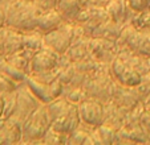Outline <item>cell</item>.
<instances>
[{
	"instance_id": "cell-18",
	"label": "cell",
	"mask_w": 150,
	"mask_h": 145,
	"mask_svg": "<svg viewBox=\"0 0 150 145\" xmlns=\"http://www.w3.org/2000/svg\"><path fill=\"white\" fill-rule=\"evenodd\" d=\"M139 123H141L144 131L146 132V135L150 139V111H146L145 109L141 114V117H139Z\"/></svg>"
},
{
	"instance_id": "cell-21",
	"label": "cell",
	"mask_w": 150,
	"mask_h": 145,
	"mask_svg": "<svg viewBox=\"0 0 150 145\" xmlns=\"http://www.w3.org/2000/svg\"><path fill=\"white\" fill-rule=\"evenodd\" d=\"M142 104H144V108L146 109V111H150V92L144 98V103Z\"/></svg>"
},
{
	"instance_id": "cell-5",
	"label": "cell",
	"mask_w": 150,
	"mask_h": 145,
	"mask_svg": "<svg viewBox=\"0 0 150 145\" xmlns=\"http://www.w3.org/2000/svg\"><path fill=\"white\" fill-rule=\"evenodd\" d=\"M117 42L141 56L150 57V32L137 29L130 22L124 26Z\"/></svg>"
},
{
	"instance_id": "cell-16",
	"label": "cell",
	"mask_w": 150,
	"mask_h": 145,
	"mask_svg": "<svg viewBox=\"0 0 150 145\" xmlns=\"http://www.w3.org/2000/svg\"><path fill=\"white\" fill-rule=\"evenodd\" d=\"M127 6L133 12L139 13L150 8V0H127Z\"/></svg>"
},
{
	"instance_id": "cell-14",
	"label": "cell",
	"mask_w": 150,
	"mask_h": 145,
	"mask_svg": "<svg viewBox=\"0 0 150 145\" xmlns=\"http://www.w3.org/2000/svg\"><path fill=\"white\" fill-rule=\"evenodd\" d=\"M108 16L112 21L117 22V24H126L127 19V11H129V6H127V0H110L106 7H105ZM132 11V9H130Z\"/></svg>"
},
{
	"instance_id": "cell-3",
	"label": "cell",
	"mask_w": 150,
	"mask_h": 145,
	"mask_svg": "<svg viewBox=\"0 0 150 145\" xmlns=\"http://www.w3.org/2000/svg\"><path fill=\"white\" fill-rule=\"evenodd\" d=\"M49 128H51V117L47 109V104L40 103L39 107L23 123V140L21 141H36L40 139L42 140Z\"/></svg>"
},
{
	"instance_id": "cell-19",
	"label": "cell",
	"mask_w": 150,
	"mask_h": 145,
	"mask_svg": "<svg viewBox=\"0 0 150 145\" xmlns=\"http://www.w3.org/2000/svg\"><path fill=\"white\" fill-rule=\"evenodd\" d=\"M31 1H33L35 4H37L40 8H42L45 11V9L56 8V4L59 0H31Z\"/></svg>"
},
{
	"instance_id": "cell-11",
	"label": "cell",
	"mask_w": 150,
	"mask_h": 145,
	"mask_svg": "<svg viewBox=\"0 0 150 145\" xmlns=\"http://www.w3.org/2000/svg\"><path fill=\"white\" fill-rule=\"evenodd\" d=\"M88 6V0H59L56 4V9L60 12V15L65 21L76 22L81 11Z\"/></svg>"
},
{
	"instance_id": "cell-23",
	"label": "cell",
	"mask_w": 150,
	"mask_h": 145,
	"mask_svg": "<svg viewBox=\"0 0 150 145\" xmlns=\"http://www.w3.org/2000/svg\"><path fill=\"white\" fill-rule=\"evenodd\" d=\"M1 58H3V57H1V56H0V61H1Z\"/></svg>"
},
{
	"instance_id": "cell-10",
	"label": "cell",
	"mask_w": 150,
	"mask_h": 145,
	"mask_svg": "<svg viewBox=\"0 0 150 145\" xmlns=\"http://www.w3.org/2000/svg\"><path fill=\"white\" fill-rule=\"evenodd\" d=\"M24 32L4 25L0 28V56L7 57L24 47Z\"/></svg>"
},
{
	"instance_id": "cell-2",
	"label": "cell",
	"mask_w": 150,
	"mask_h": 145,
	"mask_svg": "<svg viewBox=\"0 0 150 145\" xmlns=\"http://www.w3.org/2000/svg\"><path fill=\"white\" fill-rule=\"evenodd\" d=\"M47 109L51 117V128L56 132L69 136L81 124L79 106L64 96L47 103Z\"/></svg>"
},
{
	"instance_id": "cell-9",
	"label": "cell",
	"mask_w": 150,
	"mask_h": 145,
	"mask_svg": "<svg viewBox=\"0 0 150 145\" xmlns=\"http://www.w3.org/2000/svg\"><path fill=\"white\" fill-rule=\"evenodd\" d=\"M77 106H79L80 119L84 125L96 128L105 121V109L100 100L88 98Z\"/></svg>"
},
{
	"instance_id": "cell-17",
	"label": "cell",
	"mask_w": 150,
	"mask_h": 145,
	"mask_svg": "<svg viewBox=\"0 0 150 145\" xmlns=\"http://www.w3.org/2000/svg\"><path fill=\"white\" fill-rule=\"evenodd\" d=\"M16 87L17 86L13 81H11L9 78H7V77L0 74V95H3V94L9 92V91H13Z\"/></svg>"
},
{
	"instance_id": "cell-6",
	"label": "cell",
	"mask_w": 150,
	"mask_h": 145,
	"mask_svg": "<svg viewBox=\"0 0 150 145\" xmlns=\"http://www.w3.org/2000/svg\"><path fill=\"white\" fill-rule=\"evenodd\" d=\"M110 75L117 84L129 87V89L138 87L142 82V78H144L141 72L133 69L130 65L126 63L118 56L110 62Z\"/></svg>"
},
{
	"instance_id": "cell-1",
	"label": "cell",
	"mask_w": 150,
	"mask_h": 145,
	"mask_svg": "<svg viewBox=\"0 0 150 145\" xmlns=\"http://www.w3.org/2000/svg\"><path fill=\"white\" fill-rule=\"evenodd\" d=\"M6 25L20 32L37 29V20L44 11L31 0H4Z\"/></svg>"
},
{
	"instance_id": "cell-15",
	"label": "cell",
	"mask_w": 150,
	"mask_h": 145,
	"mask_svg": "<svg viewBox=\"0 0 150 145\" xmlns=\"http://www.w3.org/2000/svg\"><path fill=\"white\" fill-rule=\"evenodd\" d=\"M130 24L136 26L137 29L150 32V8L144 12H139L134 17H132Z\"/></svg>"
},
{
	"instance_id": "cell-8",
	"label": "cell",
	"mask_w": 150,
	"mask_h": 145,
	"mask_svg": "<svg viewBox=\"0 0 150 145\" xmlns=\"http://www.w3.org/2000/svg\"><path fill=\"white\" fill-rule=\"evenodd\" d=\"M62 54H59L53 49L48 46H44L39 52L33 54L31 61V71L32 75H41V74H48V72L60 71L57 70L60 63V58Z\"/></svg>"
},
{
	"instance_id": "cell-20",
	"label": "cell",
	"mask_w": 150,
	"mask_h": 145,
	"mask_svg": "<svg viewBox=\"0 0 150 145\" xmlns=\"http://www.w3.org/2000/svg\"><path fill=\"white\" fill-rule=\"evenodd\" d=\"M6 25V3L0 0V28Z\"/></svg>"
},
{
	"instance_id": "cell-12",
	"label": "cell",
	"mask_w": 150,
	"mask_h": 145,
	"mask_svg": "<svg viewBox=\"0 0 150 145\" xmlns=\"http://www.w3.org/2000/svg\"><path fill=\"white\" fill-rule=\"evenodd\" d=\"M24 83L29 87V90L32 91V94L39 99L40 103L47 104V103H49V102L54 100L53 94H52V90H51V83H47V82L40 81L39 78L31 75V74L27 75Z\"/></svg>"
},
{
	"instance_id": "cell-4",
	"label": "cell",
	"mask_w": 150,
	"mask_h": 145,
	"mask_svg": "<svg viewBox=\"0 0 150 145\" xmlns=\"http://www.w3.org/2000/svg\"><path fill=\"white\" fill-rule=\"evenodd\" d=\"M76 31L73 22H62L56 29L44 34V45L64 56L76 38Z\"/></svg>"
},
{
	"instance_id": "cell-13",
	"label": "cell",
	"mask_w": 150,
	"mask_h": 145,
	"mask_svg": "<svg viewBox=\"0 0 150 145\" xmlns=\"http://www.w3.org/2000/svg\"><path fill=\"white\" fill-rule=\"evenodd\" d=\"M62 22H65V20L62 19V16L60 15V12L56 8H51V9H45L42 11L41 15L39 16L37 20V29L40 33L45 34L48 32L56 29L57 26H60Z\"/></svg>"
},
{
	"instance_id": "cell-7",
	"label": "cell",
	"mask_w": 150,
	"mask_h": 145,
	"mask_svg": "<svg viewBox=\"0 0 150 145\" xmlns=\"http://www.w3.org/2000/svg\"><path fill=\"white\" fill-rule=\"evenodd\" d=\"M88 50L92 59L100 62V63L108 62L110 65V62L118 56V42L108 38L89 36Z\"/></svg>"
},
{
	"instance_id": "cell-22",
	"label": "cell",
	"mask_w": 150,
	"mask_h": 145,
	"mask_svg": "<svg viewBox=\"0 0 150 145\" xmlns=\"http://www.w3.org/2000/svg\"><path fill=\"white\" fill-rule=\"evenodd\" d=\"M4 114V99H3V95H0V119L3 117Z\"/></svg>"
}]
</instances>
